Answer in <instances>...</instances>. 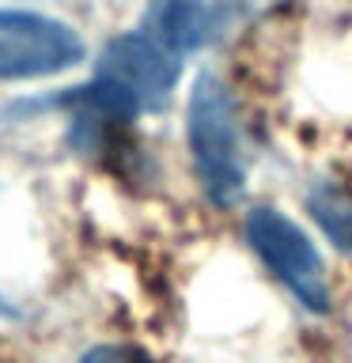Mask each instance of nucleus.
I'll return each mask as SVG.
<instances>
[{
  "instance_id": "f257e3e1",
  "label": "nucleus",
  "mask_w": 352,
  "mask_h": 363,
  "mask_svg": "<svg viewBox=\"0 0 352 363\" xmlns=\"http://www.w3.org/2000/svg\"><path fill=\"white\" fill-rule=\"evenodd\" d=\"M178 53H170L152 34H121L106 45L99 76L79 87V102L106 118H133L141 110L163 106L170 87L178 84Z\"/></svg>"
},
{
  "instance_id": "f03ea898",
  "label": "nucleus",
  "mask_w": 352,
  "mask_h": 363,
  "mask_svg": "<svg viewBox=\"0 0 352 363\" xmlns=\"http://www.w3.org/2000/svg\"><path fill=\"white\" fill-rule=\"evenodd\" d=\"M189 152L212 204H235L246 189L235 102L216 76H201L189 95Z\"/></svg>"
},
{
  "instance_id": "7ed1b4c3",
  "label": "nucleus",
  "mask_w": 352,
  "mask_h": 363,
  "mask_svg": "<svg viewBox=\"0 0 352 363\" xmlns=\"http://www.w3.org/2000/svg\"><path fill=\"white\" fill-rule=\"evenodd\" d=\"M246 238L258 250V257L273 269V277L284 280L299 295L307 311H318V314L329 311V284L322 272V257L288 216L273 208H254L246 216Z\"/></svg>"
},
{
  "instance_id": "20e7f679",
  "label": "nucleus",
  "mask_w": 352,
  "mask_h": 363,
  "mask_svg": "<svg viewBox=\"0 0 352 363\" xmlns=\"http://www.w3.org/2000/svg\"><path fill=\"white\" fill-rule=\"evenodd\" d=\"M84 61V42L61 19L34 11H0V79L50 76Z\"/></svg>"
},
{
  "instance_id": "39448f33",
  "label": "nucleus",
  "mask_w": 352,
  "mask_h": 363,
  "mask_svg": "<svg viewBox=\"0 0 352 363\" xmlns=\"http://www.w3.org/2000/svg\"><path fill=\"white\" fill-rule=\"evenodd\" d=\"M224 27V11L204 0H155L144 16V34L163 42L170 53H193L209 45Z\"/></svg>"
},
{
  "instance_id": "423d86ee",
  "label": "nucleus",
  "mask_w": 352,
  "mask_h": 363,
  "mask_svg": "<svg viewBox=\"0 0 352 363\" xmlns=\"http://www.w3.org/2000/svg\"><path fill=\"white\" fill-rule=\"evenodd\" d=\"M307 204H311L314 220L322 223V231L334 238V246L352 250V193L322 186L307 197Z\"/></svg>"
},
{
  "instance_id": "0eeeda50",
  "label": "nucleus",
  "mask_w": 352,
  "mask_h": 363,
  "mask_svg": "<svg viewBox=\"0 0 352 363\" xmlns=\"http://www.w3.org/2000/svg\"><path fill=\"white\" fill-rule=\"evenodd\" d=\"M79 363H155V359H148L144 352L125 345H102V348H91Z\"/></svg>"
}]
</instances>
